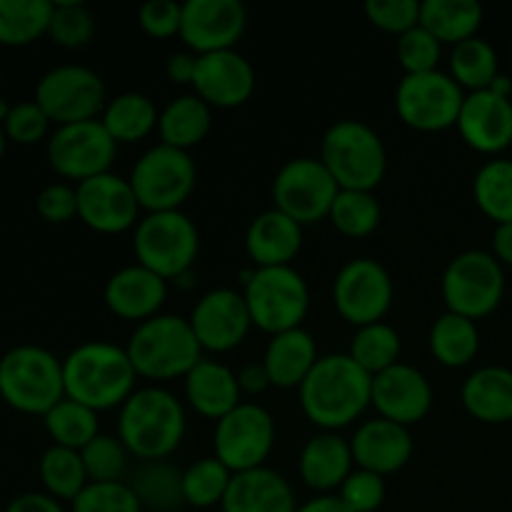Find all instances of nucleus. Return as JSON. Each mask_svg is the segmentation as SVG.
I'll list each match as a JSON object with an SVG mask.
<instances>
[{"instance_id": "29", "label": "nucleus", "mask_w": 512, "mask_h": 512, "mask_svg": "<svg viewBox=\"0 0 512 512\" xmlns=\"http://www.w3.org/2000/svg\"><path fill=\"white\" fill-rule=\"evenodd\" d=\"M460 400L468 415H473L480 423H512V370L503 365L478 368L465 378Z\"/></svg>"}, {"instance_id": "24", "label": "nucleus", "mask_w": 512, "mask_h": 512, "mask_svg": "<svg viewBox=\"0 0 512 512\" xmlns=\"http://www.w3.org/2000/svg\"><path fill=\"white\" fill-rule=\"evenodd\" d=\"M350 448H353V460L358 463V468L370 470V473H378L385 478V475L398 473V470H403L410 463L415 443L405 425L393 423V420H385L378 415L373 420H365L355 430Z\"/></svg>"}, {"instance_id": "49", "label": "nucleus", "mask_w": 512, "mask_h": 512, "mask_svg": "<svg viewBox=\"0 0 512 512\" xmlns=\"http://www.w3.org/2000/svg\"><path fill=\"white\" fill-rule=\"evenodd\" d=\"M338 498L353 512H375L385 500V478L363 468L353 470L340 485Z\"/></svg>"}, {"instance_id": "53", "label": "nucleus", "mask_w": 512, "mask_h": 512, "mask_svg": "<svg viewBox=\"0 0 512 512\" xmlns=\"http://www.w3.org/2000/svg\"><path fill=\"white\" fill-rule=\"evenodd\" d=\"M5 512H65V508L48 493H23L10 500Z\"/></svg>"}, {"instance_id": "35", "label": "nucleus", "mask_w": 512, "mask_h": 512, "mask_svg": "<svg viewBox=\"0 0 512 512\" xmlns=\"http://www.w3.org/2000/svg\"><path fill=\"white\" fill-rule=\"evenodd\" d=\"M420 25H425L440 43L458 45L478 35L483 25V5L475 0H423Z\"/></svg>"}, {"instance_id": "2", "label": "nucleus", "mask_w": 512, "mask_h": 512, "mask_svg": "<svg viewBox=\"0 0 512 512\" xmlns=\"http://www.w3.org/2000/svg\"><path fill=\"white\" fill-rule=\"evenodd\" d=\"M65 398L88 405L95 413L120 408L135 393L128 350L110 340H85L63 358Z\"/></svg>"}, {"instance_id": "7", "label": "nucleus", "mask_w": 512, "mask_h": 512, "mask_svg": "<svg viewBox=\"0 0 512 512\" xmlns=\"http://www.w3.org/2000/svg\"><path fill=\"white\" fill-rule=\"evenodd\" d=\"M243 295L255 328L270 335L303 328L310 310V288L293 265L248 270L243 273Z\"/></svg>"}, {"instance_id": "5", "label": "nucleus", "mask_w": 512, "mask_h": 512, "mask_svg": "<svg viewBox=\"0 0 512 512\" xmlns=\"http://www.w3.org/2000/svg\"><path fill=\"white\" fill-rule=\"evenodd\" d=\"M320 160L340 190H370L373 193L388 170V150L373 125L345 118L330 125L320 145Z\"/></svg>"}, {"instance_id": "15", "label": "nucleus", "mask_w": 512, "mask_h": 512, "mask_svg": "<svg viewBox=\"0 0 512 512\" xmlns=\"http://www.w3.org/2000/svg\"><path fill=\"white\" fill-rule=\"evenodd\" d=\"M48 163L58 175L68 180L95 178L110 173L118 143L105 130L100 118L83 120V123L58 125L48 138Z\"/></svg>"}, {"instance_id": "21", "label": "nucleus", "mask_w": 512, "mask_h": 512, "mask_svg": "<svg viewBox=\"0 0 512 512\" xmlns=\"http://www.w3.org/2000/svg\"><path fill=\"white\" fill-rule=\"evenodd\" d=\"M193 88L210 108H238L253 95L255 68L235 48L198 55Z\"/></svg>"}, {"instance_id": "43", "label": "nucleus", "mask_w": 512, "mask_h": 512, "mask_svg": "<svg viewBox=\"0 0 512 512\" xmlns=\"http://www.w3.org/2000/svg\"><path fill=\"white\" fill-rule=\"evenodd\" d=\"M328 218L338 233L348 238H365L378 230L383 210L370 190H340Z\"/></svg>"}, {"instance_id": "59", "label": "nucleus", "mask_w": 512, "mask_h": 512, "mask_svg": "<svg viewBox=\"0 0 512 512\" xmlns=\"http://www.w3.org/2000/svg\"><path fill=\"white\" fill-rule=\"evenodd\" d=\"M5 145H8V135H5V128H3V123H0V160H3Z\"/></svg>"}, {"instance_id": "41", "label": "nucleus", "mask_w": 512, "mask_h": 512, "mask_svg": "<svg viewBox=\"0 0 512 512\" xmlns=\"http://www.w3.org/2000/svg\"><path fill=\"white\" fill-rule=\"evenodd\" d=\"M473 198L495 225L512 223V160L495 158L480 165L473 178Z\"/></svg>"}, {"instance_id": "9", "label": "nucleus", "mask_w": 512, "mask_h": 512, "mask_svg": "<svg viewBox=\"0 0 512 512\" xmlns=\"http://www.w3.org/2000/svg\"><path fill=\"white\" fill-rule=\"evenodd\" d=\"M130 185L148 213L180 210L198 183V168L188 150L158 143L145 150L130 170Z\"/></svg>"}, {"instance_id": "18", "label": "nucleus", "mask_w": 512, "mask_h": 512, "mask_svg": "<svg viewBox=\"0 0 512 512\" xmlns=\"http://www.w3.org/2000/svg\"><path fill=\"white\" fill-rule=\"evenodd\" d=\"M78 218L95 233L115 235L138 225L140 208L128 178L115 173L95 175L75 185Z\"/></svg>"}, {"instance_id": "28", "label": "nucleus", "mask_w": 512, "mask_h": 512, "mask_svg": "<svg viewBox=\"0 0 512 512\" xmlns=\"http://www.w3.org/2000/svg\"><path fill=\"white\" fill-rule=\"evenodd\" d=\"M240 395L243 390H240L238 373L218 360L203 358L185 375V398L190 408L215 423L243 403Z\"/></svg>"}, {"instance_id": "10", "label": "nucleus", "mask_w": 512, "mask_h": 512, "mask_svg": "<svg viewBox=\"0 0 512 512\" xmlns=\"http://www.w3.org/2000/svg\"><path fill=\"white\" fill-rule=\"evenodd\" d=\"M443 300L450 313L475 320L488 318L505 298V270L493 253L463 250L443 273Z\"/></svg>"}, {"instance_id": "14", "label": "nucleus", "mask_w": 512, "mask_h": 512, "mask_svg": "<svg viewBox=\"0 0 512 512\" xmlns=\"http://www.w3.org/2000/svg\"><path fill=\"white\" fill-rule=\"evenodd\" d=\"M275 445V420L263 405L240 403L215 423V458L230 473L263 468Z\"/></svg>"}, {"instance_id": "33", "label": "nucleus", "mask_w": 512, "mask_h": 512, "mask_svg": "<svg viewBox=\"0 0 512 512\" xmlns=\"http://www.w3.org/2000/svg\"><path fill=\"white\" fill-rule=\"evenodd\" d=\"M158 118V108L148 95L128 90L108 100L100 123L113 135L115 143H138L153 133V128H158Z\"/></svg>"}, {"instance_id": "32", "label": "nucleus", "mask_w": 512, "mask_h": 512, "mask_svg": "<svg viewBox=\"0 0 512 512\" xmlns=\"http://www.w3.org/2000/svg\"><path fill=\"white\" fill-rule=\"evenodd\" d=\"M428 345L433 358L443 363L445 368H465V365L473 363L480 350L478 323L465 318V315L445 310L430 325Z\"/></svg>"}, {"instance_id": "48", "label": "nucleus", "mask_w": 512, "mask_h": 512, "mask_svg": "<svg viewBox=\"0 0 512 512\" xmlns=\"http://www.w3.org/2000/svg\"><path fill=\"white\" fill-rule=\"evenodd\" d=\"M8 140L18 145H35L48 135L50 118L35 100L10 105V113L3 123Z\"/></svg>"}, {"instance_id": "34", "label": "nucleus", "mask_w": 512, "mask_h": 512, "mask_svg": "<svg viewBox=\"0 0 512 512\" xmlns=\"http://www.w3.org/2000/svg\"><path fill=\"white\" fill-rule=\"evenodd\" d=\"M140 508L150 512H175L185 505L183 498V470L170 465L168 460H148L140 465L130 478Z\"/></svg>"}, {"instance_id": "26", "label": "nucleus", "mask_w": 512, "mask_h": 512, "mask_svg": "<svg viewBox=\"0 0 512 512\" xmlns=\"http://www.w3.org/2000/svg\"><path fill=\"white\" fill-rule=\"evenodd\" d=\"M293 488L280 473L270 468L233 473L230 488L225 493L223 512H298Z\"/></svg>"}, {"instance_id": "1", "label": "nucleus", "mask_w": 512, "mask_h": 512, "mask_svg": "<svg viewBox=\"0 0 512 512\" xmlns=\"http://www.w3.org/2000/svg\"><path fill=\"white\" fill-rule=\"evenodd\" d=\"M298 393L305 418L335 433L355 423L373 403V375L365 373L348 353L320 355Z\"/></svg>"}, {"instance_id": "8", "label": "nucleus", "mask_w": 512, "mask_h": 512, "mask_svg": "<svg viewBox=\"0 0 512 512\" xmlns=\"http://www.w3.org/2000/svg\"><path fill=\"white\" fill-rule=\"evenodd\" d=\"M133 253L140 265L160 278H183L200 253L198 225L183 210L143 215L133 228Z\"/></svg>"}, {"instance_id": "46", "label": "nucleus", "mask_w": 512, "mask_h": 512, "mask_svg": "<svg viewBox=\"0 0 512 512\" xmlns=\"http://www.w3.org/2000/svg\"><path fill=\"white\" fill-rule=\"evenodd\" d=\"M395 55H398V63L405 70V75L430 73V70H438L443 43L425 25H415V28L398 35Z\"/></svg>"}, {"instance_id": "37", "label": "nucleus", "mask_w": 512, "mask_h": 512, "mask_svg": "<svg viewBox=\"0 0 512 512\" xmlns=\"http://www.w3.org/2000/svg\"><path fill=\"white\" fill-rule=\"evenodd\" d=\"M450 75L460 88H468L470 93L488 90L500 75L498 53L480 35L463 40L450 50Z\"/></svg>"}, {"instance_id": "25", "label": "nucleus", "mask_w": 512, "mask_h": 512, "mask_svg": "<svg viewBox=\"0 0 512 512\" xmlns=\"http://www.w3.org/2000/svg\"><path fill=\"white\" fill-rule=\"evenodd\" d=\"M300 248H303V225L275 208L255 215L245 230V250L255 268L290 265Z\"/></svg>"}, {"instance_id": "4", "label": "nucleus", "mask_w": 512, "mask_h": 512, "mask_svg": "<svg viewBox=\"0 0 512 512\" xmlns=\"http://www.w3.org/2000/svg\"><path fill=\"white\" fill-rule=\"evenodd\" d=\"M125 350L138 378L148 380L185 378L203 360L190 320L170 313L138 323Z\"/></svg>"}, {"instance_id": "44", "label": "nucleus", "mask_w": 512, "mask_h": 512, "mask_svg": "<svg viewBox=\"0 0 512 512\" xmlns=\"http://www.w3.org/2000/svg\"><path fill=\"white\" fill-rule=\"evenodd\" d=\"M80 458L90 483H120L128 473L130 453L118 435L100 433L80 450Z\"/></svg>"}, {"instance_id": "56", "label": "nucleus", "mask_w": 512, "mask_h": 512, "mask_svg": "<svg viewBox=\"0 0 512 512\" xmlns=\"http://www.w3.org/2000/svg\"><path fill=\"white\" fill-rule=\"evenodd\" d=\"M493 255L500 265H512V223L495 225Z\"/></svg>"}, {"instance_id": "42", "label": "nucleus", "mask_w": 512, "mask_h": 512, "mask_svg": "<svg viewBox=\"0 0 512 512\" xmlns=\"http://www.w3.org/2000/svg\"><path fill=\"white\" fill-rule=\"evenodd\" d=\"M233 473L218 458H200L183 470V498L190 508H215L223 505Z\"/></svg>"}, {"instance_id": "22", "label": "nucleus", "mask_w": 512, "mask_h": 512, "mask_svg": "<svg viewBox=\"0 0 512 512\" xmlns=\"http://www.w3.org/2000/svg\"><path fill=\"white\" fill-rule=\"evenodd\" d=\"M465 143L485 155H498L512 145V100L493 90L465 95L458 118Z\"/></svg>"}, {"instance_id": "12", "label": "nucleus", "mask_w": 512, "mask_h": 512, "mask_svg": "<svg viewBox=\"0 0 512 512\" xmlns=\"http://www.w3.org/2000/svg\"><path fill=\"white\" fill-rule=\"evenodd\" d=\"M340 185L320 158L300 155L280 165L273 178V208L300 225L328 218Z\"/></svg>"}, {"instance_id": "50", "label": "nucleus", "mask_w": 512, "mask_h": 512, "mask_svg": "<svg viewBox=\"0 0 512 512\" xmlns=\"http://www.w3.org/2000/svg\"><path fill=\"white\" fill-rule=\"evenodd\" d=\"M420 5L423 3L418 0H368L365 15L375 28L403 35L405 30L420 25Z\"/></svg>"}, {"instance_id": "20", "label": "nucleus", "mask_w": 512, "mask_h": 512, "mask_svg": "<svg viewBox=\"0 0 512 512\" xmlns=\"http://www.w3.org/2000/svg\"><path fill=\"white\" fill-rule=\"evenodd\" d=\"M373 405L380 418L410 425L425 420L433 408V385L423 370L408 363H395L393 368L373 375Z\"/></svg>"}, {"instance_id": "38", "label": "nucleus", "mask_w": 512, "mask_h": 512, "mask_svg": "<svg viewBox=\"0 0 512 512\" xmlns=\"http://www.w3.org/2000/svg\"><path fill=\"white\" fill-rule=\"evenodd\" d=\"M38 475L45 493L53 495L55 500H68V503H73L90 483L80 450L60 448V445H50L40 455Z\"/></svg>"}, {"instance_id": "55", "label": "nucleus", "mask_w": 512, "mask_h": 512, "mask_svg": "<svg viewBox=\"0 0 512 512\" xmlns=\"http://www.w3.org/2000/svg\"><path fill=\"white\" fill-rule=\"evenodd\" d=\"M238 383H240V390H243V393H250V395L263 393V390L270 385V375H268V370H265L263 360H260V363H250V365H245V368H240Z\"/></svg>"}, {"instance_id": "13", "label": "nucleus", "mask_w": 512, "mask_h": 512, "mask_svg": "<svg viewBox=\"0 0 512 512\" xmlns=\"http://www.w3.org/2000/svg\"><path fill=\"white\" fill-rule=\"evenodd\" d=\"M465 93L453 75L443 70L403 75L395 88V110L405 125L423 133H438L458 125Z\"/></svg>"}, {"instance_id": "17", "label": "nucleus", "mask_w": 512, "mask_h": 512, "mask_svg": "<svg viewBox=\"0 0 512 512\" xmlns=\"http://www.w3.org/2000/svg\"><path fill=\"white\" fill-rule=\"evenodd\" d=\"M188 320L200 348L210 353H228L238 348L253 328L245 295L233 288H215L200 295Z\"/></svg>"}, {"instance_id": "45", "label": "nucleus", "mask_w": 512, "mask_h": 512, "mask_svg": "<svg viewBox=\"0 0 512 512\" xmlns=\"http://www.w3.org/2000/svg\"><path fill=\"white\" fill-rule=\"evenodd\" d=\"M50 40L60 48H83L95 35V15L78 0H58L50 15Z\"/></svg>"}, {"instance_id": "58", "label": "nucleus", "mask_w": 512, "mask_h": 512, "mask_svg": "<svg viewBox=\"0 0 512 512\" xmlns=\"http://www.w3.org/2000/svg\"><path fill=\"white\" fill-rule=\"evenodd\" d=\"M490 90L498 95H503V98H510L512 95V80L508 75H498V78L493 80V85H490Z\"/></svg>"}, {"instance_id": "52", "label": "nucleus", "mask_w": 512, "mask_h": 512, "mask_svg": "<svg viewBox=\"0 0 512 512\" xmlns=\"http://www.w3.org/2000/svg\"><path fill=\"white\" fill-rule=\"evenodd\" d=\"M138 23L153 38H170V35H180V25H183V3L175 0H148L140 5Z\"/></svg>"}, {"instance_id": "23", "label": "nucleus", "mask_w": 512, "mask_h": 512, "mask_svg": "<svg viewBox=\"0 0 512 512\" xmlns=\"http://www.w3.org/2000/svg\"><path fill=\"white\" fill-rule=\"evenodd\" d=\"M103 298L113 315L143 323L160 315V308L168 300V280L140 263L125 265L110 275Z\"/></svg>"}, {"instance_id": "47", "label": "nucleus", "mask_w": 512, "mask_h": 512, "mask_svg": "<svg viewBox=\"0 0 512 512\" xmlns=\"http://www.w3.org/2000/svg\"><path fill=\"white\" fill-rule=\"evenodd\" d=\"M70 512H143L128 483H88L70 503Z\"/></svg>"}, {"instance_id": "30", "label": "nucleus", "mask_w": 512, "mask_h": 512, "mask_svg": "<svg viewBox=\"0 0 512 512\" xmlns=\"http://www.w3.org/2000/svg\"><path fill=\"white\" fill-rule=\"evenodd\" d=\"M320 360L315 338L305 328L285 330V333L270 335L265 348L263 365L270 375V385L275 388H300L315 363Z\"/></svg>"}, {"instance_id": "27", "label": "nucleus", "mask_w": 512, "mask_h": 512, "mask_svg": "<svg viewBox=\"0 0 512 512\" xmlns=\"http://www.w3.org/2000/svg\"><path fill=\"white\" fill-rule=\"evenodd\" d=\"M353 448L338 433L313 435L300 450V478L318 495H333L353 473Z\"/></svg>"}, {"instance_id": "11", "label": "nucleus", "mask_w": 512, "mask_h": 512, "mask_svg": "<svg viewBox=\"0 0 512 512\" xmlns=\"http://www.w3.org/2000/svg\"><path fill=\"white\" fill-rule=\"evenodd\" d=\"M35 103L45 110L50 123L70 125L95 120L108 105L105 80L85 65H55L35 85Z\"/></svg>"}, {"instance_id": "36", "label": "nucleus", "mask_w": 512, "mask_h": 512, "mask_svg": "<svg viewBox=\"0 0 512 512\" xmlns=\"http://www.w3.org/2000/svg\"><path fill=\"white\" fill-rule=\"evenodd\" d=\"M53 0H0V45L23 48L48 33Z\"/></svg>"}, {"instance_id": "51", "label": "nucleus", "mask_w": 512, "mask_h": 512, "mask_svg": "<svg viewBox=\"0 0 512 512\" xmlns=\"http://www.w3.org/2000/svg\"><path fill=\"white\" fill-rule=\"evenodd\" d=\"M38 215L45 223L63 225L78 218V190L68 183H50L45 185L35 200Z\"/></svg>"}, {"instance_id": "39", "label": "nucleus", "mask_w": 512, "mask_h": 512, "mask_svg": "<svg viewBox=\"0 0 512 512\" xmlns=\"http://www.w3.org/2000/svg\"><path fill=\"white\" fill-rule=\"evenodd\" d=\"M43 423L53 438V445H60V448L83 450L90 440L100 435L98 413L70 398H63L55 408H50L43 415Z\"/></svg>"}, {"instance_id": "54", "label": "nucleus", "mask_w": 512, "mask_h": 512, "mask_svg": "<svg viewBox=\"0 0 512 512\" xmlns=\"http://www.w3.org/2000/svg\"><path fill=\"white\" fill-rule=\"evenodd\" d=\"M195 68H198V55L190 53V50H178L168 58V65H165V73L173 83L178 85H193Z\"/></svg>"}, {"instance_id": "57", "label": "nucleus", "mask_w": 512, "mask_h": 512, "mask_svg": "<svg viewBox=\"0 0 512 512\" xmlns=\"http://www.w3.org/2000/svg\"><path fill=\"white\" fill-rule=\"evenodd\" d=\"M298 512H353L338 495H315L313 500L303 503Z\"/></svg>"}, {"instance_id": "6", "label": "nucleus", "mask_w": 512, "mask_h": 512, "mask_svg": "<svg viewBox=\"0 0 512 512\" xmlns=\"http://www.w3.org/2000/svg\"><path fill=\"white\" fill-rule=\"evenodd\" d=\"M0 398L25 415H45L65 398L63 360L40 345H15L0 358Z\"/></svg>"}, {"instance_id": "19", "label": "nucleus", "mask_w": 512, "mask_h": 512, "mask_svg": "<svg viewBox=\"0 0 512 512\" xmlns=\"http://www.w3.org/2000/svg\"><path fill=\"white\" fill-rule=\"evenodd\" d=\"M248 28V10L240 0H185L180 38L190 53L205 55L235 48Z\"/></svg>"}, {"instance_id": "40", "label": "nucleus", "mask_w": 512, "mask_h": 512, "mask_svg": "<svg viewBox=\"0 0 512 512\" xmlns=\"http://www.w3.org/2000/svg\"><path fill=\"white\" fill-rule=\"evenodd\" d=\"M400 350H403L400 333L393 325L380 320V323H370L355 330L348 355L365 373L378 375L400 363Z\"/></svg>"}, {"instance_id": "16", "label": "nucleus", "mask_w": 512, "mask_h": 512, "mask_svg": "<svg viewBox=\"0 0 512 512\" xmlns=\"http://www.w3.org/2000/svg\"><path fill=\"white\" fill-rule=\"evenodd\" d=\"M393 278L373 258H353L338 270L333 283V303L355 328L380 323L393 305Z\"/></svg>"}, {"instance_id": "31", "label": "nucleus", "mask_w": 512, "mask_h": 512, "mask_svg": "<svg viewBox=\"0 0 512 512\" xmlns=\"http://www.w3.org/2000/svg\"><path fill=\"white\" fill-rule=\"evenodd\" d=\"M210 125H213V108L200 95H178L160 110V143L190 150L193 145L203 143L205 135L210 133Z\"/></svg>"}, {"instance_id": "3", "label": "nucleus", "mask_w": 512, "mask_h": 512, "mask_svg": "<svg viewBox=\"0 0 512 512\" xmlns=\"http://www.w3.org/2000/svg\"><path fill=\"white\" fill-rule=\"evenodd\" d=\"M185 430L188 420L183 403L158 385L138 388L120 405L118 438L143 463L173 455L183 443Z\"/></svg>"}]
</instances>
